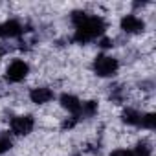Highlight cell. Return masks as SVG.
Listing matches in <instances>:
<instances>
[{
	"label": "cell",
	"instance_id": "obj_1",
	"mask_svg": "<svg viewBox=\"0 0 156 156\" xmlns=\"http://www.w3.org/2000/svg\"><path fill=\"white\" fill-rule=\"evenodd\" d=\"M73 24H75V41L87 42L92 41L105 31V20L101 17H90L87 13H73Z\"/></svg>",
	"mask_w": 156,
	"mask_h": 156
},
{
	"label": "cell",
	"instance_id": "obj_2",
	"mask_svg": "<svg viewBox=\"0 0 156 156\" xmlns=\"http://www.w3.org/2000/svg\"><path fill=\"white\" fill-rule=\"evenodd\" d=\"M94 70L98 75L101 77H108V75H114L116 70H118V61L114 57H108V55H99L94 62Z\"/></svg>",
	"mask_w": 156,
	"mask_h": 156
},
{
	"label": "cell",
	"instance_id": "obj_3",
	"mask_svg": "<svg viewBox=\"0 0 156 156\" xmlns=\"http://www.w3.org/2000/svg\"><path fill=\"white\" fill-rule=\"evenodd\" d=\"M28 72H30V66H28L24 61L17 59V61H13V62L8 66L6 77H8V81H11V83H19V81H22L24 77L28 75Z\"/></svg>",
	"mask_w": 156,
	"mask_h": 156
},
{
	"label": "cell",
	"instance_id": "obj_4",
	"mask_svg": "<svg viewBox=\"0 0 156 156\" xmlns=\"http://www.w3.org/2000/svg\"><path fill=\"white\" fill-rule=\"evenodd\" d=\"M31 129H33V118L31 116H17L11 121V130L19 136L31 132Z\"/></svg>",
	"mask_w": 156,
	"mask_h": 156
},
{
	"label": "cell",
	"instance_id": "obj_5",
	"mask_svg": "<svg viewBox=\"0 0 156 156\" xmlns=\"http://www.w3.org/2000/svg\"><path fill=\"white\" fill-rule=\"evenodd\" d=\"M61 105H62L73 118H79V116H81V107H83V103L77 99L75 96H70V94L61 96Z\"/></svg>",
	"mask_w": 156,
	"mask_h": 156
},
{
	"label": "cell",
	"instance_id": "obj_6",
	"mask_svg": "<svg viewBox=\"0 0 156 156\" xmlns=\"http://www.w3.org/2000/svg\"><path fill=\"white\" fill-rule=\"evenodd\" d=\"M121 30H125L127 33H138L143 30V20L138 19L136 15H127L121 20Z\"/></svg>",
	"mask_w": 156,
	"mask_h": 156
},
{
	"label": "cell",
	"instance_id": "obj_7",
	"mask_svg": "<svg viewBox=\"0 0 156 156\" xmlns=\"http://www.w3.org/2000/svg\"><path fill=\"white\" fill-rule=\"evenodd\" d=\"M22 26L17 22V20H8L4 22L2 26H0V35L2 37H19L22 33Z\"/></svg>",
	"mask_w": 156,
	"mask_h": 156
},
{
	"label": "cell",
	"instance_id": "obj_8",
	"mask_svg": "<svg viewBox=\"0 0 156 156\" xmlns=\"http://www.w3.org/2000/svg\"><path fill=\"white\" fill-rule=\"evenodd\" d=\"M30 98H31L33 103L42 105V103H48V101L53 99V92L50 88H33L31 94H30Z\"/></svg>",
	"mask_w": 156,
	"mask_h": 156
},
{
	"label": "cell",
	"instance_id": "obj_9",
	"mask_svg": "<svg viewBox=\"0 0 156 156\" xmlns=\"http://www.w3.org/2000/svg\"><path fill=\"white\" fill-rule=\"evenodd\" d=\"M143 116H145V114H141V112H138V110L127 108V110L123 112V121H127L129 125L141 127V123H143Z\"/></svg>",
	"mask_w": 156,
	"mask_h": 156
},
{
	"label": "cell",
	"instance_id": "obj_10",
	"mask_svg": "<svg viewBox=\"0 0 156 156\" xmlns=\"http://www.w3.org/2000/svg\"><path fill=\"white\" fill-rule=\"evenodd\" d=\"M11 147V140L8 136H0V152H4Z\"/></svg>",
	"mask_w": 156,
	"mask_h": 156
},
{
	"label": "cell",
	"instance_id": "obj_11",
	"mask_svg": "<svg viewBox=\"0 0 156 156\" xmlns=\"http://www.w3.org/2000/svg\"><path fill=\"white\" fill-rule=\"evenodd\" d=\"M110 156H134V152H132V151H127V149H118V151H114Z\"/></svg>",
	"mask_w": 156,
	"mask_h": 156
}]
</instances>
